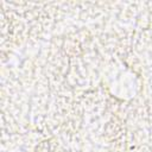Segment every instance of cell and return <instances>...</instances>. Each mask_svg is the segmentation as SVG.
<instances>
[{"instance_id":"obj_1","label":"cell","mask_w":152,"mask_h":152,"mask_svg":"<svg viewBox=\"0 0 152 152\" xmlns=\"http://www.w3.org/2000/svg\"><path fill=\"white\" fill-rule=\"evenodd\" d=\"M104 83L113 96L121 100L133 99L140 88L138 76L124 64H113L108 66L104 75Z\"/></svg>"}]
</instances>
